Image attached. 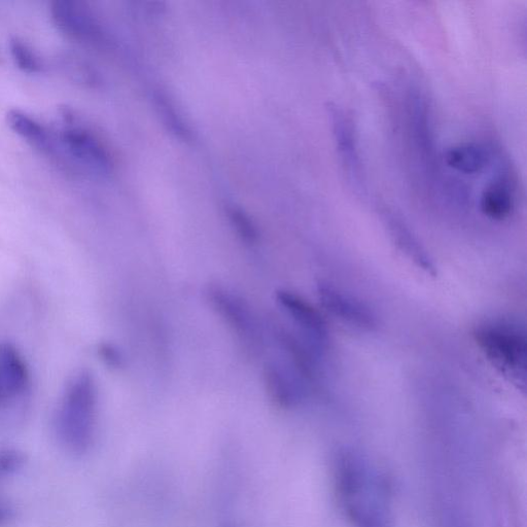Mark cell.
<instances>
[{"instance_id": "8992f818", "label": "cell", "mask_w": 527, "mask_h": 527, "mask_svg": "<svg viewBox=\"0 0 527 527\" xmlns=\"http://www.w3.org/2000/svg\"><path fill=\"white\" fill-rule=\"evenodd\" d=\"M508 163L501 164L497 178L484 188L480 197L481 213L490 220L502 222L511 217L516 203V181Z\"/></svg>"}, {"instance_id": "8fae6325", "label": "cell", "mask_w": 527, "mask_h": 527, "mask_svg": "<svg viewBox=\"0 0 527 527\" xmlns=\"http://www.w3.org/2000/svg\"><path fill=\"white\" fill-rule=\"evenodd\" d=\"M27 382V367L16 348L0 344V404L20 394Z\"/></svg>"}, {"instance_id": "4fadbf2b", "label": "cell", "mask_w": 527, "mask_h": 527, "mask_svg": "<svg viewBox=\"0 0 527 527\" xmlns=\"http://www.w3.org/2000/svg\"><path fill=\"white\" fill-rule=\"evenodd\" d=\"M493 152L484 145L466 143L448 149L444 155L445 164L456 172L475 175L482 172L491 162Z\"/></svg>"}, {"instance_id": "52a82bcc", "label": "cell", "mask_w": 527, "mask_h": 527, "mask_svg": "<svg viewBox=\"0 0 527 527\" xmlns=\"http://www.w3.org/2000/svg\"><path fill=\"white\" fill-rule=\"evenodd\" d=\"M276 301L309 340L320 346L328 342L329 331L321 312L299 294L289 290H278Z\"/></svg>"}, {"instance_id": "ac0fdd59", "label": "cell", "mask_w": 527, "mask_h": 527, "mask_svg": "<svg viewBox=\"0 0 527 527\" xmlns=\"http://www.w3.org/2000/svg\"><path fill=\"white\" fill-rule=\"evenodd\" d=\"M26 464V455L17 449L0 450V480L19 472Z\"/></svg>"}, {"instance_id": "2e32d148", "label": "cell", "mask_w": 527, "mask_h": 527, "mask_svg": "<svg viewBox=\"0 0 527 527\" xmlns=\"http://www.w3.org/2000/svg\"><path fill=\"white\" fill-rule=\"evenodd\" d=\"M228 217L237 236L248 245H255L259 241L258 229L248 214L238 207L228 209Z\"/></svg>"}, {"instance_id": "ba28073f", "label": "cell", "mask_w": 527, "mask_h": 527, "mask_svg": "<svg viewBox=\"0 0 527 527\" xmlns=\"http://www.w3.org/2000/svg\"><path fill=\"white\" fill-rule=\"evenodd\" d=\"M264 386L270 401L281 409H293L304 398L303 381L293 369L269 362L263 372Z\"/></svg>"}, {"instance_id": "5b68a950", "label": "cell", "mask_w": 527, "mask_h": 527, "mask_svg": "<svg viewBox=\"0 0 527 527\" xmlns=\"http://www.w3.org/2000/svg\"><path fill=\"white\" fill-rule=\"evenodd\" d=\"M318 295L326 310L344 323L365 330L377 327L375 313L355 297L324 283L318 285Z\"/></svg>"}, {"instance_id": "9c48e42d", "label": "cell", "mask_w": 527, "mask_h": 527, "mask_svg": "<svg viewBox=\"0 0 527 527\" xmlns=\"http://www.w3.org/2000/svg\"><path fill=\"white\" fill-rule=\"evenodd\" d=\"M335 142L350 183L363 191V171L354 122L344 111L331 109Z\"/></svg>"}, {"instance_id": "d6986e66", "label": "cell", "mask_w": 527, "mask_h": 527, "mask_svg": "<svg viewBox=\"0 0 527 527\" xmlns=\"http://www.w3.org/2000/svg\"><path fill=\"white\" fill-rule=\"evenodd\" d=\"M101 360L113 369H121L125 365L124 357L118 347L113 344L103 343L99 346Z\"/></svg>"}, {"instance_id": "3957f363", "label": "cell", "mask_w": 527, "mask_h": 527, "mask_svg": "<svg viewBox=\"0 0 527 527\" xmlns=\"http://www.w3.org/2000/svg\"><path fill=\"white\" fill-rule=\"evenodd\" d=\"M474 338L484 356L516 383H525L527 339L524 330L507 322L479 325Z\"/></svg>"}, {"instance_id": "30bf717a", "label": "cell", "mask_w": 527, "mask_h": 527, "mask_svg": "<svg viewBox=\"0 0 527 527\" xmlns=\"http://www.w3.org/2000/svg\"><path fill=\"white\" fill-rule=\"evenodd\" d=\"M62 144L70 156L93 169L108 171L112 165L110 155L99 140L82 128L65 130Z\"/></svg>"}, {"instance_id": "6da1fadb", "label": "cell", "mask_w": 527, "mask_h": 527, "mask_svg": "<svg viewBox=\"0 0 527 527\" xmlns=\"http://www.w3.org/2000/svg\"><path fill=\"white\" fill-rule=\"evenodd\" d=\"M339 506L353 527H393L391 487L361 453L342 449L333 461Z\"/></svg>"}, {"instance_id": "5bb4252c", "label": "cell", "mask_w": 527, "mask_h": 527, "mask_svg": "<svg viewBox=\"0 0 527 527\" xmlns=\"http://www.w3.org/2000/svg\"><path fill=\"white\" fill-rule=\"evenodd\" d=\"M52 18L57 27L72 37L83 38L91 30V23L75 2L57 0L51 8Z\"/></svg>"}, {"instance_id": "e0dca14e", "label": "cell", "mask_w": 527, "mask_h": 527, "mask_svg": "<svg viewBox=\"0 0 527 527\" xmlns=\"http://www.w3.org/2000/svg\"><path fill=\"white\" fill-rule=\"evenodd\" d=\"M11 54L17 66L22 72L27 74H38L42 70V65L37 56L19 39H14L10 43Z\"/></svg>"}, {"instance_id": "7a4b0ae2", "label": "cell", "mask_w": 527, "mask_h": 527, "mask_svg": "<svg viewBox=\"0 0 527 527\" xmlns=\"http://www.w3.org/2000/svg\"><path fill=\"white\" fill-rule=\"evenodd\" d=\"M96 415V381L90 372L82 371L69 382L55 421L57 437L68 452L81 455L89 451Z\"/></svg>"}, {"instance_id": "277c9868", "label": "cell", "mask_w": 527, "mask_h": 527, "mask_svg": "<svg viewBox=\"0 0 527 527\" xmlns=\"http://www.w3.org/2000/svg\"><path fill=\"white\" fill-rule=\"evenodd\" d=\"M206 296L210 306L236 335L243 348L257 353L262 348L263 337L250 305L238 295L218 285L209 286Z\"/></svg>"}, {"instance_id": "9a60e30c", "label": "cell", "mask_w": 527, "mask_h": 527, "mask_svg": "<svg viewBox=\"0 0 527 527\" xmlns=\"http://www.w3.org/2000/svg\"><path fill=\"white\" fill-rule=\"evenodd\" d=\"M7 123L14 132L26 139L32 146L43 151L51 150V139L47 131L29 116L19 111H10L7 115Z\"/></svg>"}, {"instance_id": "ffe728a7", "label": "cell", "mask_w": 527, "mask_h": 527, "mask_svg": "<svg viewBox=\"0 0 527 527\" xmlns=\"http://www.w3.org/2000/svg\"><path fill=\"white\" fill-rule=\"evenodd\" d=\"M14 517V509L10 505L0 502V527L7 526Z\"/></svg>"}, {"instance_id": "7c38bea8", "label": "cell", "mask_w": 527, "mask_h": 527, "mask_svg": "<svg viewBox=\"0 0 527 527\" xmlns=\"http://www.w3.org/2000/svg\"><path fill=\"white\" fill-rule=\"evenodd\" d=\"M384 217L400 250L418 267L435 275L436 268L432 259L405 222L392 212H386Z\"/></svg>"}]
</instances>
